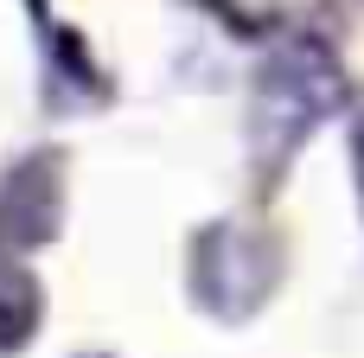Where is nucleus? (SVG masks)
I'll use <instances>...</instances> for the list:
<instances>
[{
  "label": "nucleus",
  "instance_id": "obj_1",
  "mask_svg": "<svg viewBox=\"0 0 364 358\" xmlns=\"http://www.w3.org/2000/svg\"><path fill=\"white\" fill-rule=\"evenodd\" d=\"M346 109V70L339 58L307 38V32H288L275 38L262 58H256V77H250V147L262 167H282L301 154V141H314V128L326 115Z\"/></svg>",
  "mask_w": 364,
  "mask_h": 358
},
{
  "label": "nucleus",
  "instance_id": "obj_2",
  "mask_svg": "<svg viewBox=\"0 0 364 358\" xmlns=\"http://www.w3.org/2000/svg\"><path fill=\"white\" fill-rule=\"evenodd\" d=\"M275 282V263L269 250L243 231V224H211L198 243H192V288L205 307L218 314H250Z\"/></svg>",
  "mask_w": 364,
  "mask_h": 358
},
{
  "label": "nucleus",
  "instance_id": "obj_3",
  "mask_svg": "<svg viewBox=\"0 0 364 358\" xmlns=\"http://www.w3.org/2000/svg\"><path fill=\"white\" fill-rule=\"evenodd\" d=\"M32 327H38V282L0 250V352L19 346Z\"/></svg>",
  "mask_w": 364,
  "mask_h": 358
},
{
  "label": "nucleus",
  "instance_id": "obj_4",
  "mask_svg": "<svg viewBox=\"0 0 364 358\" xmlns=\"http://www.w3.org/2000/svg\"><path fill=\"white\" fill-rule=\"evenodd\" d=\"M352 179H358V199H364V109L352 122Z\"/></svg>",
  "mask_w": 364,
  "mask_h": 358
}]
</instances>
